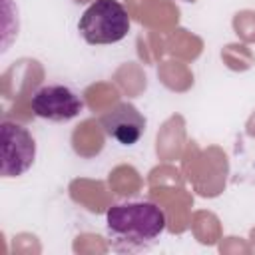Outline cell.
<instances>
[{"label": "cell", "mask_w": 255, "mask_h": 255, "mask_svg": "<svg viewBox=\"0 0 255 255\" xmlns=\"http://www.w3.org/2000/svg\"><path fill=\"white\" fill-rule=\"evenodd\" d=\"M108 243L118 253L149 249L165 229V213L151 201H126L106 213Z\"/></svg>", "instance_id": "1"}, {"label": "cell", "mask_w": 255, "mask_h": 255, "mask_svg": "<svg viewBox=\"0 0 255 255\" xmlns=\"http://www.w3.org/2000/svg\"><path fill=\"white\" fill-rule=\"evenodd\" d=\"M78 32L88 44H116L129 32L128 10L118 0H96L78 22Z\"/></svg>", "instance_id": "2"}, {"label": "cell", "mask_w": 255, "mask_h": 255, "mask_svg": "<svg viewBox=\"0 0 255 255\" xmlns=\"http://www.w3.org/2000/svg\"><path fill=\"white\" fill-rule=\"evenodd\" d=\"M2 177H18L28 171L36 157V141L32 133L14 122H2Z\"/></svg>", "instance_id": "3"}, {"label": "cell", "mask_w": 255, "mask_h": 255, "mask_svg": "<svg viewBox=\"0 0 255 255\" xmlns=\"http://www.w3.org/2000/svg\"><path fill=\"white\" fill-rule=\"evenodd\" d=\"M30 108L38 118L50 122H70L84 110V102L72 88L64 84H48L32 94Z\"/></svg>", "instance_id": "4"}, {"label": "cell", "mask_w": 255, "mask_h": 255, "mask_svg": "<svg viewBox=\"0 0 255 255\" xmlns=\"http://www.w3.org/2000/svg\"><path fill=\"white\" fill-rule=\"evenodd\" d=\"M104 131L122 145H133L145 133V118L129 102L116 104L100 120Z\"/></svg>", "instance_id": "5"}]
</instances>
